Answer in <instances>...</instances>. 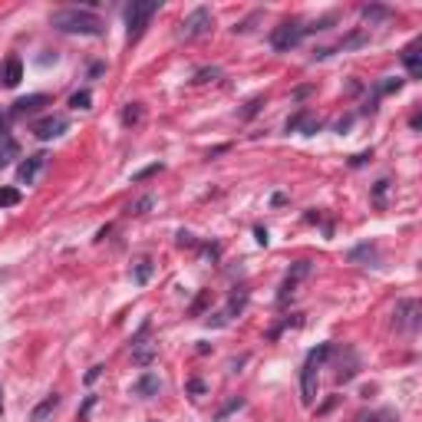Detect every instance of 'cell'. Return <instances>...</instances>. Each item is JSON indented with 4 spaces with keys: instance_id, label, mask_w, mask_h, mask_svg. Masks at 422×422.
<instances>
[{
    "instance_id": "obj_1",
    "label": "cell",
    "mask_w": 422,
    "mask_h": 422,
    "mask_svg": "<svg viewBox=\"0 0 422 422\" xmlns=\"http://www.w3.org/2000/svg\"><path fill=\"white\" fill-rule=\"evenodd\" d=\"M50 26L60 34H73V36H103L106 24L96 17L93 10H79V7H66L56 10L50 17Z\"/></svg>"
},
{
    "instance_id": "obj_2",
    "label": "cell",
    "mask_w": 422,
    "mask_h": 422,
    "mask_svg": "<svg viewBox=\"0 0 422 422\" xmlns=\"http://www.w3.org/2000/svg\"><path fill=\"white\" fill-rule=\"evenodd\" d=\"M159 0H142V4H132L129 10H126V40L129 44H136L139 36L146 34V26H149V20L159 14Z\"/></svg>"
},
{
    "instance_id": "obj_3",
    "label": "cell",
    "mask_w": 422,
    "mask_h": 422,
    "mask_svg": "<svg viewBox=\"0 0 422 422\" xmlns=\"http://www.w3.org/2000/svg\"><path fill=\"white\" fill-rule=\"evenodd\" d=\"M303 36H307V30H303V24H281V26H274V34H271V46H274L277 53H287V50H293V46L301 44Z\"/></svg>"
},
{
    "instance_id": "obj_4",
    "label": "cell",
    "mask_w": 422,
    "mask_h": 422,
    "mask_svg": "<svg viewBox=\"0 0 422 422\" xmlns=\"http://www.w3.org/2000/svg\"><path fill=\"white\" fill-rule=\"evenodd\" d=\"M211 24H215L211 10H208V7H195L189 17H185V24H181V36H185V40L205 36V34H211Z\"/></svg>"
},
{
    "instance_id": "obj_5",
    "label": "cell",
    "mask_w": 422,
    "mask_h": 422,
    "mask_svg": "<svg viewBox=\"0 0 422 422\" xmlns=\"http://www.w3.org/2000/svg\"><path fill=\"white\" fill-rule=\"evenodd\" d=\"M149 330H152V323H142V327H139V333L132 336V360L139 363V366H149V363L156 360V346L149 343Z\"/></svg>"
},
{
    "instance_id": "obj_6",
    "label": "cell",
    "mask_w": 422,
    "mask_h": 422,
    "mask_svg": "<svg viewBox=\"0 0 422 422\" xmlns=\"http://www.w3.org/2000/svg\"><path fill=\"white\" fill-rule=\"evenodd\" d=\"M422 323V307L419 301H399L396 303V327L399 330H409V333H416Z\"/></svg>"
},
{
    "instance_id": "obj_7",
    "label": "cell",
    "mask_w": 422,
    "mask_h": 422,
    "mask_svg": "<svg viewBox=\"0 0 422 422\" xmlns=\"http://www.w3.org/2000/svg\"><path fill=\"white\" fill-rule=\"evenodd\" d=\"M311 274V264H307V261H297V264L291 267V274L284 277V284H281V293H277V303H287L293 297V293H297V284H301L303 277Z\"/></svg>"
},
{
    "instance_id": "obj_8",
    "label": "cell",
    "mask_w": 422,
    "mask_h": 422,
    "mask_svg": "<svg viewBox=\"0 0 422 422\" xmlns=\"http://www.w3.org/2000/svg\"><path fill=\"white\" fill-rule=\"evenodd\" d=\"M66 129H69V119H66V116H50V119H40V122L34 126L36 139H44V142H50V139H60Z\"/></svg>"
},
{
    "instance_id": "obj_9",
    "label": "cell",
    "mask_w": 422,
    "mask_h": 422,
    "mask_svg": "<svg viewBox=\"0 0 422 422\" xmlns=\"http://www.w3.org/2000/svg\"><path fill=\"white\" fill-rule=\"evenodd\" d=\"M317 366L320 363L313 356H307V363H303V370H301V389H303V403L307 406H313V399H317Z\"/></svg>"
},
{
    "instance_id": "obj_10",
    "label": "cell",
    "mask_w": 422,
    "mask_h": 422,
    "mask_svg": "<svg viewBox=\"0 0 422 422\" xmlns=\"http://www.w3.org/2000/svg\"><path fill=\"white\" fill-rule=\"evenodd\" d=\"M46 103H50V96H44V93L24 96V99H17V103H14L10 116H14V119H24V116H34V112H40Z\"/></svg>"
},
{
    "instance_id": "obj_11",
    "label": "cell",
    "mask_w": 422,
    "mask_h": 422,
    "mask_svg": "<svg viewBox=\"0 0 422 422\" xmlns=\"http://www.w3.org/2000/svg\"><path fill=\"white\" fill-rule=\"evenodd\" d=\"M17 139L10 136V129H7V119L0 116V169H7L14 159H17Z\"/></svg>"
},
{
    "instance_id": "obj_12",
    "label": "cell",
    "mask_w": 422,
    "mask_h": 422,
    "mask_svg": "<svg viewBox=\"0 0 422 422\" xmlns=\"http://www.w3.org/2000/svg\"><path fill=\"white\" fill-rule=\"evenodd\" d=\"M44 165H46V152H36V156L24 159V162H20V169H17V179L24 181V185H34L36 175L44 172Z\"/></svg>"
},
{
    "instance_id": "obj_13",
    "label": "cell",
    "mask_w": 422,
    "mask_h": 422,
    "mask_svg": "<svg viewBox=\"0 0 422 422\" xmlns=\"http://www.w3.org/2000/svg\"><path fill=\"white\" fill-rule=\"evenodd\" d=\"M136 396H142V399H152V396H159V389H162V383H159V376L156 373H142V376L136 379Z\"/></svg>"
},
{
    "instance_id": "obj_14",
    "label": "cell",
    "mask_w": 422,
    "mask_h": 422,
    "mask_svg": "<svg viewBox=\"0 0 422 422\" xmlns=\"http://www.w3.org/2000/svg\"><path fill=\"white\" fill-rule=\"evenodd\" d=\"M297 129H301L303 136H313V132L320 129V122L313 119L311 112H297L293 119H287V132H297Z\"/></svg>"
},
{
    "instance_id": "obj_15",
    "label": "cell",
    "mask_w": 422,
    "mask_h": 422,
    "mask_svg": "<svg viewBox=\"0 0 422 422\" xmlns=\"http://www.w3.org/2000/svg\"><path fill=\"white\" fill-rule=\"evenodd\" d=\"M0 79H4V86H7V89L20 86V79H24V63H20L17 56H10V60L4 63V73H0Z\"/></svg>"
},
{
    "instance_id": "obj_16",
    "label": "cell",
    "mask_w": 422,
    "mask_h": 422,
    "mask_svg": "<svg viewBox=\"0 0 422 422\" xmlns=\"http://www.w3.org/2000/svg\"><path fill=\"white\" fill-rule=\"evenodd\" d=\"M403 63L406 69H409V76H419L422 73V53H419V40H413V44L403 50Z\"/></svg>"
},
{
    "instance_id": "obj_17",
    "label": "cell",
    "mask_w": 422,
    "mask_h": 422,
    "mask_svg": "<svg viewBox=\"0 0 422 422\" xmlns=\"http://www.w3.org/2000/svg\"><path fill=\"white\" fill-rule=\"evenodd\" d=\"M56 406H60V396H56V393H50V396H46L44 403H40V406L34 409V413H30V419H34V422H44L46 416L56 413Z\"/></svg>"
},
{
    "instance_id": "obj_18",
    "label": "cell",
    "mask_w": 422,
    "mask_h": 422,
    "mask_svg": "<svg viewBox=\"0 0 422 422\" xmlns=\"http://www.w3.org/2000/svg\"><path fill=\"white\" fill-rule=\"evenodd\" d=\"M20 205V191L10 189V185H0V208H14Z\"/></svg>"
},
{
    "instance_id": "obj_19",
    "label": "cell",
    "mask_w": 422,
    "mask_h": 422,
    "mask_svg": "<svg viewBox=\"0 0 422 422\" xmlns=\"http://www.w3.org/2000/svg\"><path fill=\"white\" fill-rule=\"evenodd\" d=\"M132 277H136V284H149V277H152V261H139Z\"/></svg>"
},
{
    "instance_id": "obj_20",
    "label": "cell",
    "mask_w": 422,
    "mask_h": 422,
    "mask_svg": "<svg viewBox=\"0 0 422 422\" xmlns=\"http://www.w3.org/2000/svg\"><path fill=\"white\" fill-rule=\"evenodd\" d=\"M152 205H156V199H152V195H142L139 201H132V205H129V215H146Z\"/></svg>"
},
{
    "instance_id": "obj_21",
    "label": "cell",
    "mask_w": 422,
    "mask_h": 422,
    "mask_svg": "<svg viewBox=\"0 0 422 422\" xmlns=\"http://www.w3.org/2000/svg\"><path fill=\"white\" fill-rule=\"evenodd\" d=\"M363 258H376V244H360V248L350 251V261H363Z\"/></svg>"
},
{
    "instance_id": "obj_22",
    "label": "cell",
    "mask_w": 422,
    "mask_h": 422,
    "mask_svg": "<svg viewBox=\"0 0 422 422\" xmlns=\"http://www.w3.org/2000/svg\"><path fill=\"white\" fill-rule=\"evenodd\" d=\"M363 44H366V34H350L346 40H340V46H336V50H353V46H363Z\"/></svg>"
},
{
    "instance_id": "obj_23",
    "label": "cell",
    "mask_w": 422,
    "mask_h": 422,
    "mask_svg": "<svg viewBox=\"0 0 422 422\" xmlns=\"http://www.w3.org/2000/svg\"><path fill=\"white\" fill-rule=\"evenodd\" d=\"M139 119H142V106H139V103H129V109L122 112V122H126V126H136Z\"/></svg>"
},
{
    "instance_id": "obj_24",
    "label": "cell",
    "mask_w": 422,
    "mask_h": 422,
    "mask_svg": "<svg viewBox=\"0 0 422 422\" xmlns=\"http://www.w3.org/2000/svg\"><path fill=\"white\" fill-rule=\"evenodd\" d=\"M89 103H93V96H89L86 89H83V93L69 96V106H73V109H89Z\"/></svg>"
},
{
    "instance_id": "obj_25",
    "label": "cell",
    "mask_w": 422,
    "mask_h": 422,
    "mask_svg": "<svg viewBox=\"0 0 422 422\" xmlns=\"http://www.w3.org/2000/svg\"><path fill=\"white\" fill-rule=\"evenodd\" d=\"M159 172H162V165H146V169H142V172H136V175H132V181H146V179H152V175H159Z\"/></svg>"
},
{
    "instance_id": "obj_26",
    "label": "cell",
    "mask_w": 422,
    "mask_h": 422,
    "mask_svg": "<svg viewBox=\"0 0 422 422\" xmlns=\"http://www.w3.org/2000/svg\"><path fill=\"white\" fill-rule=\"evenodd\" d=\"M218 76H221V69H215V66L199 69V73H195V83H208V79H218Z\"/></svg>"
},
{
    "instance_id": "obj_27",
    "label": "cell",
    "mask_w": 422,
    "mask_h": 422,
    "mask_svg": "<svg viewBox=\"0 0 422 422\" xmlns=\"http://www.w3.org/2000/svg\"><path fill=\"white\" fill-rule=\"evenodd\" d=\"M363 17L370 20V24H373V20H383V17H386V7H363Z\"/></svg>"
},
{
    "instance_id": "obj_28",
    "label": "cell",
    "mask_w": 422,
    "mask_h": 422,
    "mask_svg": "<svg viewBox=\"0 0 422 422\" xmlns=\"http://www.w3.org/2000/svg\"><path fill=\"white\" fill-rule=\"evenodd\" d=\"M360 422H396V416L393 413H370V416H363Z\"/></svg>"
},
{
    "instance_id": "obj_29",
    "label": "cell",
    "mask_w": 422,
    "mask_h": 422,
    "mask_svg": "<svg viewBox=\"0 0 422 422\" xmlns=\"http://www.w3.org/2000/svg\"><path fill=\"white\" fill-rule=\"evenodd\" d=\"M261 106H264V99H261V96H258V99H251V103H248V109L241 112V119H251V116H254V112H258Z\"/></svg>"
},
{
    "instance_id": "obj_30",
    "label": "cell",
    "mask_w": 422,
    "mask_h": 422,
    "mask_svg": "<svg viewBox=\"0 0 422 422\" xmlns=\"http://www.w3.org/2000/svg\"><path fill=\"white\" fill-rule=\"evenodd\" d=\"M179 244H181V248H195V234L179 231Z\"/></svg>"
},
{
    "instance_id": "obj_31",
    "label": "cell",
    "mask_w": 422,
    "mask_h": 422,
    "mask_svg": "<svg viewBox=\"0 0 422 422\" xmlns=\"http://www.w3.org/2000/svg\"><path fill=\"white\" fill-rule=\"evenodd\" d=\"M403 86V79H386L383 86H379V93H393V89H399Z\"/></svg>"
},
{
    "instance_id": "obj_32",
    "label": "cell",
    "mask_w": 422,
    "mask_h": 422,
    "mask_svg": "<svg viewBox=\"0 0 422 422\" xmlns=\"http://www.w3.org/2000/svg\"><path fill=\"white\" fill-rule=\"evenodd\" d=\"M254 238H258L261 248H267V228H254Z\"/></svg>"
},
{
    "instance_id": "obj_33",
    "label": "cell",
    "mask_w": 422,
    "mask_h": 422,
    "mask_svg": "<svg viewBox=\"0 0 422 422\" xmlns=\"http://www.w3.org/2000/svg\"><path fill=\"white\" fill-rule=\"evenodd\" d=\"M205 303H208V293H201L199 301L191 303V313H201V307H205Z\"/></svg>"
},
{
    "instance_id": "obj_34",
    "label": "cell",
    "mask_w": 422,
    "mask_h": 422,
    "mask_svg": "<svg viewBox=\"0 0 422 422\" xmlns=\"http://www.w3.org/2000/svg\"><path fill=\"white\" fill-rule=\"evenodd\" d=\"M99 376H103V366H93V370L86 373V383H96Z\"/></svg>"
},
{
    "instance_id": "obj_35",
    "label": "cell",
    "mask_w": 422,
    "mask_h": 422,
    "mask_svg": "<svg viewBox=\"0 0 422 422\" xmlns=\"http://www.w3.org/2000/svg\"><path fill=\"white\" fill-rule=\"evenodd\" d=\"M191 393H195V396H201V393H205V383H201V379H191Z\"/></svg>"
},
{
    "instance_id": "obj_36",
    "label": "cell",
    "mask_w": 422,
    "mask_h": 422,
    "mask_svg": "<svg viewBox=\"0 0 422 422\" xmlns=\"http://www.w3.org/2000/svg\"><path fill=\"white\" fill-rule=\"evenodd\" d=\"M93 403H96V399H93V396H89V399H86V403H83V409H79V416H86V413H89V409H93Z\"/></svg>"
},
{
    "instance_id": "obj_37",
    "label": "cell",
    "mask_w": 422,
    "mask_h": 422,
    "mask_svg": "<svg viewBox=\"0 0 422 422\" xmlns=\"http://www.w3.org/2000/svg\"><path fill=\"white\" fill-rule=\"evenodd\" d=\"M0 413H4V389H0Z\"/></svg>"
}]
</instances>
